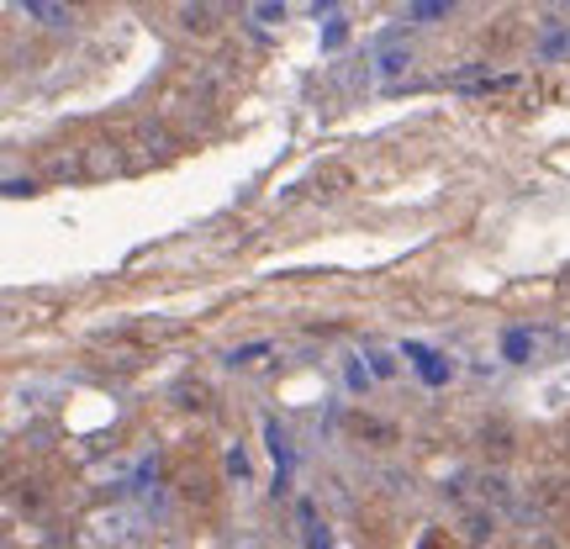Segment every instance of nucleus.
<instances>
[{"instance_id":"423d86ee","label":"nucleus","mask_w":570,"mask_h":549,"mask_svg":"<svg viewBox=\"0 0 570 549\" xmlns=\"http://www.w3.org/2000/svg\"><path fill=\"white\" fill-rule=\"evenodd\" d=\"M21 17L42 21V27H75V11H63V6H48V0H17Z\"/></svg>"},{"instance_id":"5701e85b","label":"nucleus","mask_w":570,"mask_h":549,"mask_svg":"<svg viewBox=\"0 0 570 549\" xmlns=\"http://www.w3.org/2000/svg\"><path fill=\"white\" fill-rule=\"evenodd\" d=\"M566 449H570V433H566Z\"/></svg>"},{"instance_id":"7ed1b4c3","label":"nucleus","mask_w":570,"mask_h":549,"mask_svg":"<svg viewBox=\"0 0 570 549\" xmlns=\"http://www.w3.org/2000/svg\"><path fill=\"white\" fill-rule=\"evenodd\" d=\"M117 169H122L117 143H90V148H80V175H90V180H106V175H117Z\"/></svg>"},{"instance_id":"0eeeda50","label":"nucleus","mask_w":570,"mask_h":549,"mask_svg":"<svg viewBox=\"0 0 570 549\" xmlns=\"http://www.w3.org/2000/svg\"><path fill=\"white\" fill-rule=\"evenodd\" d=\"M502 360H508V365H529L533 360V327H508V333H502Z\"/></svg>"},{"instance_id":"f257e3e1","label":"nucleus","mask_w":570,"mask_h":549,"mask_svg":"<svg viewBox=\"0 0 570 549\" xmlns=\"http://www.w3.org/2000/svg\"><path fill=\"white\" fill-rule=\"evenodd\" d=\"M396 354H402V360H407L412 370H417V381H423L428 391H439V386H449V381H454V360H449L444 349H433V344H417V339H407V344L396 349Z\"/></svg>"},{"instance_id":"aec40b11","label":"nucleus","mask_w":570,"mask_h":549,"mask_svg":"<svg viewBox=\"0 0 570 549\" xmlns=\"http://www.w3.org/2000/svg\"><path fill=\"white\" fill-rule=\"evenodd\" d=\"M248 17L254 21H285V6L281 0H259V6H248Z\"/></svg>"},{"instance_id":"412c9836","label":"nucleus","mask_w":570,"mask_h":549,"mask_svg":"<svg viewBox=\"0 0 570 549\" xmlns=\"http://www.w3.org/2000/svg\"><path fill=\"white\" fill-rule=\"evenodd\" d=\"M348 180H354V175H348V169H327V175H323L327 196H344V190H348Z\"/></svg>"},{"instance_id":"a211bd4d","label":"nucleus","mask_w":570,"mask_h":549,"mask_svg":"<svg viewBox=\"0 0 570 549\" xmlns=\"http://www.w3.org/2000/svg\"><path fill=\"white\" fill-rule=\"evenodd\" d=\"M481 497H487V502H497V508H508V502H512L508 476H481Z\"/></svg>"},{"instance_id":"4be33fe9","label":"nucleus","mask_w":570,"mask_h":549,"mask_svg":"<svg viewBox=\"0 0 570 549\" xmlns=\"http://www.w3.org/2000/svg\"><path fill=\"white\" fill-rule=\"evenodd\" d=\"M32 190H38V180H21V175H11V180H6V196H11V202L32 196Z\"/></svg>"},{"instance_id":"f8f14e48","label":"nucleus","mask_w":570,"mask_h":549,"mask_svg":"<svg viewBox=\"0 0 570 549\" xmlns=\"http://www.w3.org/2000/svg\"><path fill=\"white\" fill-rule=\"evenodd\" d=\"M460 529H465V539H470V545H487L491 533H497V512H487V508L465 512V523H460Z\"/></svg>"},{"instance_id":"f3484780","label":"nucleus","mask_w":570,"mask_h":549,"mask_svg":"<svg viewBox=\"0 0 570 549\" xmlns=\"http://www.w3.org/2000/svg\"><path fill=\"white\" fill-rule=\"evenodd\" d=\"M223 470L233 476V481H254V460H248V449L244 444H233L223 454Z\"/></svg>"},{"instance_id":"f03ea898","label":"nucleus","mask_w":570,"mask_h":549,"mask_svg":"<svg viewBox=\"0 0 570 549\" xmlns=\"http://www.w3.org/2000/svg\"><path fill=\"white\" fill-rule=\"evenodd\" d=\"M570 508V481L566 476H544V481H533L529 491V512L533 518H554V512Z\"/></svg>"},{"instance_id":"20e7f679","label":"nucleus","mask_w":570,"mask_h":549,"mask_svg":"<svg viewBox=\"0 0 570 549\" xmlns=\"http://www.w3.org/2000/svg\"><path fill=\"white\" fill-rule=\"evenodd\" d=\"M265 444H269V454H275V470L291 476V470H296V444H291V433L281 428L275 412H265Z\"/></svg>"},{"instance_id":"1a4fd4ad","label":"nucleus","mask_w":570,"mask_h":549,"mask_svg":"<svg viewBox=\"0 0 570 549\" xmlns=\"http://www.w3.org/2000/svg\"><path fill=\"white\" fill-rule=\"evenodd\" d=\"M269 349H275V344H269V339H254V344L227 349V354H223V365H227V370H248V365H259V360H265Z\"/></svg>"},{"instance_id":"dca6fc26","label":"nucleus","mask_w":570,"mask_h":549,"mask_svg":"<svg viewBox=\"0 0 570 549\" xmlns=\"http://www.w3.org/2000/svg\"><path fill=\"white\" fill-rule=\"evenodd\" d=\"M344 386L354 391V396H365V391L375 386V375H370V365H365V354H360V360H344Z\"/></svg>"},{"instance_id":"4468645a","label":"nucleus","mask_w":570,"mask_h":549,"mask_svg":"<svg viewBox=\"0 0 570 549\" xmlns=\"http://www.w3.org/2000/svg\"><path fill=\"white\" fill-rule=\"evenodd\" d=\"M396 360H402V354H391V349H365V365L375 381H396V370H402Z\"/></svg>"},{"instance_id":"6ab92c4d","label":"nucleus","mask_w":570,"mask_h":549,"mask_svg":"<svg viewBox=\"0 0 570 549\" xmlns=\"http://www.w3.org/2000/svg\"><path fill=\"white\" fill-rule=\"evenodd\" d=\"M348 42V21L344 17H327V27H323V53H338Z\"/></svg>"},{"instance_id":"ddd939ff","label":"nucleus","mask_w":570,"mask_h":549,"mask_svg":"<svg viewBox=\"0 0 570 549\" xmlns=\"http://www.w3.org/2000/svg\"><path fill=\"white\" fill-rule=\"evenodd\" d=\"M217 17H223L217 6H180V27H185V32H212V27H217Z\"/></svg>"},{"instance_id":"9b49d317","label":"nucleus","mask_w":570,"mask_h":549,"mask_svg":"<svg viewBox=\"0 0 570 549\" xmlns=\"http://www.w3.org/2000/svg\"><path fill=\"white\" fill-rule=\"evenodd\" d=\"M475 439H481V449H487V454H497V460H502V454H512V428L508 423H481V433H475Z\"/></svg>"},{"instance_id":"9d476101","label":"nucleus","mask_w":570,"mask_h":549,"mask_svg":"<svg viewBox=\"0 0 570 549\" xmlns=\"http://www.w3.org/2000/svg\"><path fill=\"white\" fill-rule=\"evenodd\" d=\"M539 63H560L570 59V27H554V32H544V42H539V53H533Z\"/></svg>"},{"instance_id":"6e6552de","label":"nucleus","mask_w":570,"mask_h":549,"mask_svg":"<svg viewBox=\"0 0 570 549\" xmlns=\"http://www.w3.org/2000/svg\"><path fill=\"white\" fill-rule=\"evenodd\" d=\"M412 63H417L412 48H396V42H391V48H381V59H375V75H381V80H402Z\"/></svg>"},{"instance_id":"39448f33","label":"nucleus","mask_w":570,"mask_h":549,"mask_svg":"<svg viewBox=\"0 0 570 549\" xmlns=\"http://www.w3.org/2000/svg\"><path fill=\"white\" fill-rule=\"evenodd\" d=\"M296 523H302V545L306 549H333V529L317 518V502H296Z\"/></svg>"},{"instance_id":"2eb2a0df","label":"nucleus","mask_w":570,"mask_h":549,"mask_svg":"<svg viewBox=\"0 0 570 549\" xmlns=\"http://www.w3.org/2000/svg\"><path fill=\"white\" fill-rule=\"evenodd\" d=\"M454 17V0H412L407 6V21H444Z\"/></svg>"}]
</instances>
